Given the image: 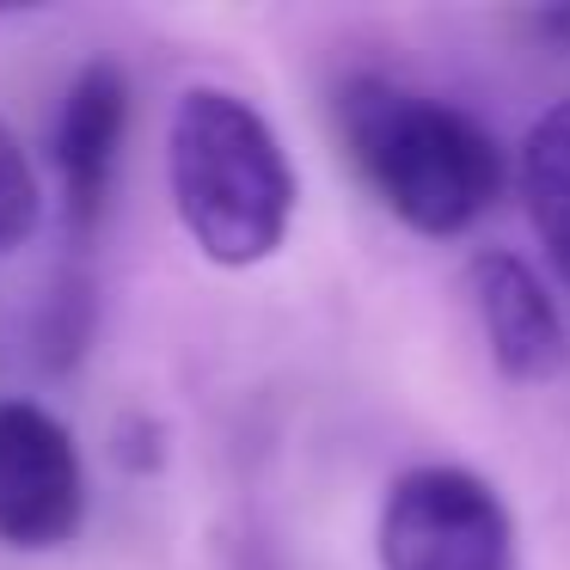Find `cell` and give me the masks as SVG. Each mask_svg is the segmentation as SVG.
<instances>
[{"label": "cell", "instance_id": "1", "mask_svg": "<svg viewBox=\"0 0 570 570\" xmlns=\"http://www.w3.org/2000/svg\"><path fill=\"white\" fill-rule=\"evenodd\" d=\"M337 141L381 209L417 234H466L503 197V148L466 111L381 75L337 87Z\"/></svg>", "mask_w": 570, "mask_h": 570}, {"label": "cell", "instance_id": "2", "mask_svg": "<svg viewBox=\"0 0 570 570\" xmlns=\"http://www.w3.org/2000/svg\"><path fill=\"white\" fill-rule=\"evenodd\" d=\"M166 178L185 234L203 258L246 271L264 264L295 215V173L276 129L227 87H190L166 136Z\"/></svg>", "mask_w": 570, "mask_h": 570}, {"label": "cell", "instance_id": "3", "mask_svg": "<svg viewBox=\"0 0 570 570\" xmlns=\"http://www.w3.org/2000/svg\"><path fill=\"white\" fill-rule=\"evenodd\" d=\"M381 570H515V521L466 466H417L386 491Z\"/></svg>", "mask_w": 570, "mask_h": 570}, {"label": "cell", "instance_id": "4", "mask_svg": "<svg viewBox=\"0 0 570 570\" xmlns=\"http://www.w3.org/2000/svg\"><path fill=\"white\" fill-rule=\"evenodd\" d=\"M87 515V466L62 423L31 399H0V546L56 552Z\"/></svg>", "mask_w": 570, "mask_h": 570}, {"label": "cell", "instance_id": "5", "mask_svg": "<svg viewBox=\"0 0 570 570\" xmlns=\"http://www.w3.org/2000/svg\"><path fill=\"white\" fill-rule=\"evenodd\" d=\"M472 307H479L484 344H491L497 374L509 381H552L564 362V325L546 295V283L515 258V252H479L466 271Z\"/></svg>", "mask_w": 570, "mask_h": 570}, {"label": "cell", "instance_id": "6", "mask_svg": "<svg viewBox=\"0 0 570 570\" xmlns=\"http://www.w3.org/2000/svg\"><path fill=\"white\" fill-rule=\"evenodd\" d=\"M124 129H129V80L111 62H87L75 75L56 117V173L68 190V215L87 234L99 222L105 197L117 178V154H124Z\"/></svg>", "mask_w": 570, "mask_h": 570}, {"label": "cell", "instance_id": "7", "mask_svg": "<svg viewBox=\"0 0 570 570\" xmlns=\"http://www.w3.org/2000/svg\"><path fill=\"white\" fill-rule=\"evenodd\" d=\"M521 197H528L533 234H540L558 283L570 288V99L540 111V124L521 141Z\"/></svg>", "mask_w": 570, "mask_h": 570}, {"label": "cell", "instance_id": "8", "mask_svg": "<svg viewBox=\"0 0 570 570\" xmlns=\"http://www.w3.org/2000/svg\"><path fill=\"white\" fill-rule=\"evenodd\" d=\"M38 178H31V160L19 148V136L0 124V252L7 246H26L31 227H38Z\"/></svg>", "mask_w": 570, "mask_h": 570}, {"label": "cell", "instance_id": "9", "mask_svg": "<svg viewBox=\"0 0 570 570\" xmlns=\"http://www.w3.org/2000/svg\"><path fill=\"white\" fill-rule=\"evenodd\" d=\"M533 26H540L546 38H552V43H570V7H564V13H540V19H533Z\"/></svg>", "mask_w": 570, "mask_h": 570}]
</instances>
